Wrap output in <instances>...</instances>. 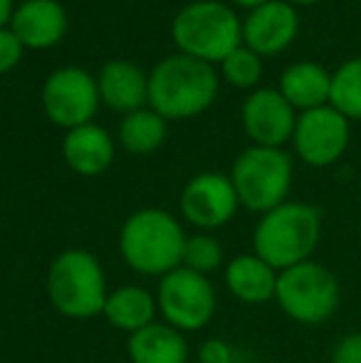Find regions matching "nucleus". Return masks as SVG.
Returning a JSON list of instances; mask_svg holds the SVG:
<instances>
[{
	"mask_svg": "<svg viewBox=\"0 0 361 363\" xmlns=\"http://www.w3.org/2000/svg\"><path fill=\"white\" fill-rule=\"evenodd\" d=\"M159 319L183 331H201L213 321L218 311V294L211 277L188 267H179L156 284Z\"/></svg>",
	"mask_w": 361,
	"mask_h": 363,
	"instance_id": "nucleus-8",
	"label": "nucleus"
},
{
	"mask_svg": "<svg viewBox=\"0 0 361 363\" xmlns=\"http://www.w3.org/2000/svg\"><path fill=\"white\" fill-rule=\"evenodd\" d=\"M274 304L297 324L319 326L337 314L342 304V284L327 264L307 259L277 274Z\"/></svg>",
	"mask_w": 361,
	"mask_h": 363,
	"instance_id": "nucleus-6",
	"label": "nucleus"
},
{
	"mask_svg": "<svg viewBox=\"0 0 361 363\" xmlns=\"http://www.w3.org/2000/svg\"><path fill=\"white\" fill-rule=\"evenodd\" d=\"M166 134H169V126H166L164 116L144 106V109L131 111L121 119L116 139L124 151L134 153V156H146V153H154L156 148L164 146Z\"/></svg>",
	"mask_w": 361,
	"mask_h": 363,
	"instance_id": "nucleus-21",
	"label": "nucleus"
},
{
	"mask_svg": "<svg viewBox=\"0 0 361 363\" xmlns=\"http://www.w3.org/2000/svg\"><path fill=\"white\" fill-rule=\"evenodd\" d=\"M329 363H361V331L344 334L334 344Z\"/></svg>",
	"mask_w": 361,
	"mask_h": 363,
	"instance_id": "nucleus-27",
	"label": "nucleus"
},
{
	"mask_svg": "<svg viewBox=\"0 0 361 363\" xmlns=\"http://www.w3.org/2000/svg\"><path fill=\"white\" fill-rule=\"evenodd\" d=\"M45 291L57 314L65 319L87 321L101 316L109 284L96 255L89 250L70 247L50 262Z\"/></svg>",
	"mask_w": 361,
	"mask_h": 363,
	"instance_id": "nucleus-4",
	"label": "nucleus"
},
{
	"mask_svg": "<svg viewBox=\"0 0 361 363\" xmlns=\"http://www.w3.org/2000/svg\"><path fill=\"white\" fill-rule=\"evenodd\" d=\"M299 33V15L284 0H270L250 10L243 20V45L255 55L274 57L294 43Z\"/></svg>",
	"mask_w": 361,
	"mask_h": 363,
	"instance_id": "nucleus-13",
	"label": "nucleus"
},
{
	"mask_svg": "<svg viewBox=\"0 0 361 363\" xmlns=\"http://www.w3.org/2000/svg\"><path fill=\"white\" fill-rule=\"evenodd\" d=\"M279 94L292 104L297 114L329 104V89H332V72L319 62H294L279 77Z\"/></svg>",
	"mask_w": 361,
	"mask_h": 363,
	"instance_id": "nucleus-20",
	"label": "nucleus"
},
{
	"mask_svg": "<svg viewBox=\"0 0 361 363\" xmlns=\"http://www.w3.org/2000/svg\"><path fill=\"white\" fill-rule=\"evenodd\" d=\"M226 252H223V245L216 235L211 233H193L186 238L183 245V259L181 267H188L198 274H206L211 277L213 272L226 267Z\"/></svg>",
	"mask_w": 361,
	"mask_h": 363,
	"instance_id": "nucleus-23",
	"label": "nucleus"
},
{
	"mask_svg": "<svg viewBox=\"0 0 361 363\" xmlns=\"http://www.w3.org/2000/svg\"><path fill=\"white\" fill-rule=\"evenodd\" d=\"M196 356H198V363H233L235 351H233V346L228 344L226 339L213 336V339H206L198 346Z\"/></svg>",
	"mask_w": 361,
	"mask_h": 363,
	"instance_id": "nucleus-26",
	"label": "nucleus"
},
{
	"mask_svg": "<svg viewBox=\"0 0 361 363\" xmlns=\"http://www.w3.org/2000/svg\"><path fill=\"white\" fill-rule=\"evenodd\" d=\"M233 5H238V8H243V10H255V8H260V5H265V3H270V0H231Z\"/></svg>",
	"mask_w": 361,
	"mask_h": 363,
	"instance_id": "nucleus-29",
	"label": "nucleus"
},
{
	"mask_svg": "<svg viewBox=\"0 0 361 363\" xmlns=\"http://www.w3.org/2000/svg\"><path fill=\"white\" fill-rule=\"evenodd\" d=\"M126 356L131 363H188L191 349L183 331L159 319L126 336Z\"/></svg>",
	"mask_w": 361,
	"mask_h": 363,
	"instance_id": "nucleus-19",
	"label": "nucleus"
},
{
	"mask_svg": "<svg viewBox=\"0 0 361 363\" xmlns=\"http://www.w3.org/2000/svg\"><path fill=\"white\" fill-rule=\"evenodd\" d=\"M322 240V213L312 203L284 201L260 216L252 230V252L277 272L312 259Z\"/></svg>",
	"mask_w": 361,
	"mask_h": 363,
	"instance_id": "nucleus-3",
	"label": "nucleus"
},
{
	"mask_svg": "<svg viewBox=\"0 0 361 363\" xmlns=\"http://www.w3.org/2000/svg\"><path fill=\"white\" fill-rule=\"evenodd\" d=\"M297 111L287 99L272 86H257L245 96L240 109L243 131L252 146L282 148L292 141L297 126Z\"/></svg>",
	"mask_w": 361,
	"mask_h": 363,
	"instance_id": "nucleus-12",
	"label": "nucleus"
},
{
	"mask_svg": "<svg viewBox=\"0 0 361 363\" xmlns=\"http://www.w3.org/2000/svg\"><path fill=\"white\" fill-rule=\"evenodd\" d=\"M352 126L334 106L302 111L292 134V148L302 163L312 168H329L347 153Z\"/></svg>",
	"mask_w": 361,
	"mask_h": 363,
	"instance_id": "nucleus-10",
	"label": "nucleus"
},
{
	"mask_svg": "<svg viewBox=\"0 0 361 363\" xmlns=\"http://www.w3.org/2000/svg\"><path fill=\"white\" fill-rule=\"evenodd\" d=\"M23 52H25V48L18 40V35L10 28L0 30V74L13 72L20 65V60H23Z\"/></svg>",
	"mask_w": 361,
	"mask_h": 363,
	"instance_id": "nucleus-25",
	"label": "nucleus"
},
{
	"mask_svg": "<svg viewBox=\"0 0 361 363\" xmlns=\"http://www.w3.org/2000/svg\"><path fill=\"white\" fill-rule=\"evenodd\" d=\"M186 230L164 208H141L119 230V255L131 272L141 277H166L181 267Z\"/></svg>",
	"mask_w": 361,
	"mask_h": 363,
	"instance_id": "nucleus-2",
	"label": "nucleus"
},
{
	"mask_svg": "<svg viewBox=\"0 0 361 363\" xmlns=\"http://www.w3.org/2000/svg\"><path fill=\"white\" fill-rule=\"evenodd\" d=\"M62 156L65 163L79 176H101L114 163L116 144L104 126L91 121L65 134Z\"/></svg>",
	"mask_w": 361,
	"mask_h": 363,
	"instance_id": "nucleus-17",
	"label": "nucleus"
},
{
	"mask_svg": "<svg viewBox=\"0 0 361 363\" xmlns=\"http://www.w3.org/2000/svg\"><path fill=\"white\" fill-rule=\"evenodd\" d=\"M284 3H289L292 8H299V5H317V3H322V0H284Z\"/></svg>",
	"mask_w": 361,
	"mask_h": 363,
	"instance_id": "nucleus-30",
	"label": "nucleus"
},
{
	"mask_svg": "<svg viewBox=\"0 0 361 363\" xmlns=\"http://www.w3.org/2000/svg\"><path fill=\"white\" fill-rule=\"evenodd\" d=\"M277 274V269L270 267L255 252H245L228 259L223 267V282L231 296H235L240 304L262 306L267 301H274Z\"/></svg>",
	"mask_w": 361,
	"mask_h": 363,
	"instance_id": "nucleus-16",
	"label": "nucleus"
},
{
	"mask_svg": "<svg viewBox=\"0 0 361 363\" xmlns=\"http://www.w3.org/2000/svg\"><path fill=\"white\" fill-rule=\"evenodd\" d=\"M221 74L208 62L188 55H169L149 72V109L166 121H186L213 106Z\"/></svg>",
	"mask_w": 361,
	"mask_h": 363,
	"instance_id": "nucleus-1",
	"label": "nucleus"
},
{
	"mask_svg": "<svg viewBox=\"0 0 361 363\" xmlns=\"http://www.w3.org/2000/svg\"><path fill=\"white\" fill-rule=\"evenodd\" d=\"M101 316L111 329L124 331L126 336L136 334L144 326L159 321L156 294L141 284H121L116 289H109Z\"/></svg>",
	"mask_w": 361,
	"mask_h": 363,
	"instance_id": "nucleus-18",
	"label": "nucleus"
},
{
	"mask_svg": "<svg viewBox=\"0 0 361 363\" xmlns=\"http://www.w3.org/2000/svg\"><path fill=\"white\" fill-rule=\"evenodd\" d=\"M101 106L96 77L84 67H60L43 84V109L55 126L72 131L91 124Z\"/></svg>",
	"mask_w": 361,
	"mask_h": 363,
	"instance_id": "nucleus-9",
	"label": "nucleus"
},
{
	"mask_svg": "<svg viewBox=\"0 0 361 363\" xmlns=\"http://www.w3.org/2000/svg\"><path fill=\"white\" fill-rule=\"evenodd\" d=\"M329 106L349 121H361V57L347 60L332 72Z\"/></svg>",
	"mask_w": 361,
	"mask_h": 363,
	"instance_id": "nucleus-22",
	"label": "nucleus"
},
{
	"mask_svg": "<svg viewBox=\"0 0 361 363\" xmlns=\"http://www.w3.org/2000/svg\"><path fill=\"white\" fill-rule=\"evenodd\" d=\"M231 181L235 186L240 208L257 216L289 201L294 181V163L284 148L248 146L233 161Z\"/></svg>",
	"mask_w": 361,
	"mask_h": 363,
	"instance_id": "nucleus-7",
	"label": "nucleus"
},
{
	"mask_svg": "<svg viewBox=\"0 0 361 363\" xmlns=\"http://www.w3.org/2000/svg\"><path fill=\"white\" fill-rule=\"evenodd\" d=\"M171 38L181 55L216 67L243 45V20L228 3L193 0L174 18Z\"/></svg>",
	"mask_w": 361,
	"mask_h": 363,
	"instance_id": "nucleus-5",
	"label": "nucleus"
},
{
	"mask_svg": "<svg viewBox=\"0 0 361 363\" xmlns=\"http://www.w3.org/2000/svg\"><path fill=\"white\" fill-rule=\"evenodd\" d=\"M181 216L198 233L221 230L235 218L240 201L231 176L216 171H203L183 186L179 198Z\"/></svg>",
	"mask_w": 361,
	"mask_h": 363,
	"instance_id": "nucleus-11",
	"label": "nucleus"
},
{
	"mask_svg": "<svg viewBox=\"0 0 361 363\" xmlns=\"http://www.w3.org/2000/svg\"><path fill=\"white\" fill-rule=\"evenodd\" d=\"M10 30L25 50H50L67 33V10L57 0H23L13 13Z\"/></svg>",
	"mask_w": 361,
	"mask_h": 363,
	"instance_id": "nucleus-14",
	"label": "nucleus"
},
{
	"mask_svg": "<svg viewBox=\"0 0 361 363\" xmlns=\"http://www.w3.org/2000/svg\"><path fill=\"white\" fill-rule=\"evenodd\" d=\"M15 8H18L15 0H0V30L10 28V20H13Z\"/></svg>",
	"mask_w": 361,
	"mask_h": 363,
	"instance_id": "nucleus-28",
	"label": "nucleus"
},
{
	"mask_svg": "<svg viewBox=\"0 0 361 363\" xmlns=\"http://www.w3.org/2000/svg\"><path fill=\"white\" fill-rule=\"evenodd\" d=\"M96 89L101 104L124 116L149 106V74L126 60L106 62L96 74Z\"/></svg>",
	"mask_w": 361,
	"mask_h": 363,
	"instance_id": "nucleus-15",
	"label": "nucleus"
},
{
	"mask_svg": "<svg viewBox=\"0 0 361 363\" xmlns=\"http://www.w3.org/2000/svg\"><path fill=\"white\" fill-rule=\"evenodd\" d=\"M218 67L223 79L235 89H257V82L262 79V57L248 50L245 45L228 55Z\"/></svg>",
	"mask_w": 361,
	"mask_h": 363,
	"instance_id": "nucleus-24",
	"label": "nucleus"
}]
</instances>
